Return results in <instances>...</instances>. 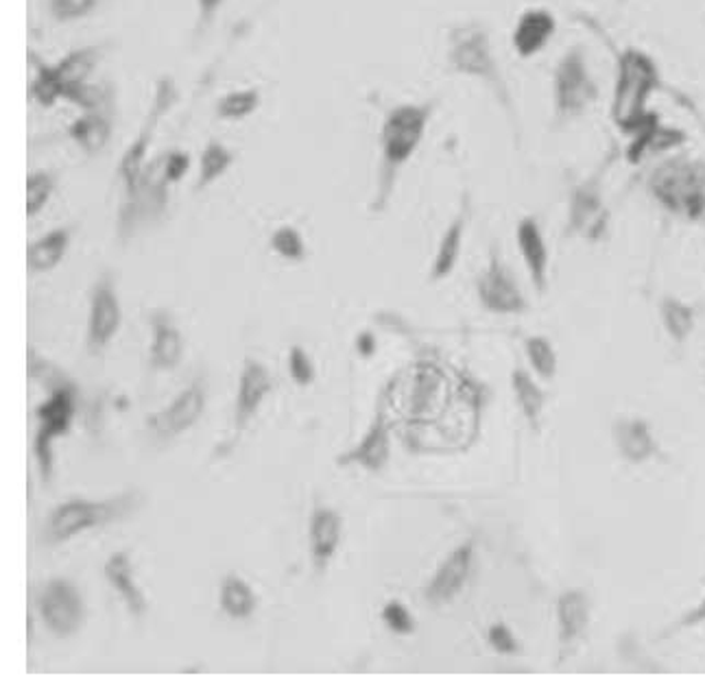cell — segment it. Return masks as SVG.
Segmentation results:
<instances>
[{
    "mask_svg": "<svg viewBox=\"0 0 705 700\" xmlns=\"http://www.w3.org/2000/svg\"><path fill=\"white\" fill-rule=\"evenodd\" d=\"M382 622L387 624V629L395 635H411L415 633V620L411 616V611L406 609V605H402L400 600H389L382 607Z\"/></svg>",
    "mask_w": 705,
    "mask_h": 700,
    "instance_id": "38",
    "label": "cell"
},
{
    "mask_svg": "<svg viewBox=\"0 0 705 700\" xmlns=\"http://www.w3.org/2000/svg\"><path fill=\"white\" fill-rule=\"evenodd\" d=\"M344 534V520L333 509H317L311 520V552L315 567L326 572Z\"/></svg>",
    "mask_w": 705,
    "mask_h": 700,
    "instance_id": "23",
    "label": "cell"
},
{
    "mask_svg": "<svg viewBox=\"0 0 705 700\" xmlns=\"http://www.w3.org/2000/svg\"><path fill=\"white\" fill-rule=\"evenodd\" d=\"M527 353H529L530 364L541 377H552L557 371V358L550 343L541 337H530L527 339Z\"/></svg>",
    "mask_w": 705,
    "mask_h": 700,
    "instance_id": "37",
    "label": "cell"
},
{
    "mask_svg": "<svg viewBox=\"0 0 705 700\" xmlns=\"http://www.w3.org/2000/svg\"><path fill=\"white\" fill-rule=\"evenodd\" d=\"M219 600H221V609L234 620L249 618L256 611V605H258L254 589L238 574H227L223 578L221 598Z\"/></svg>",
    "mask_w": 705,
    "mask_h": 700,
    "instance_id": "27",
    "label": "cell"
},
{
    "mask_svg": "<svg viewBox=\"0 0 705 700\" xmlns=\"http://www.w3.org/2000/svg\"><path fill=\"white\" fill-rule=\"evenodd\" d=\"M141 505L138 492H127L110 500H68L59 505L46 520L42 530V541L46 545H57L70 541L72 537L99 528V526L114 524L125 520L132 511Z\"/></svg>",
    "mask_w": 705,
    "mask_h": 700,
    "instance_id": "6",
    "label": "cell"
},
{
    "mask_svg": "<svg viewBox=\"0 0 705 700\" xmlns=\"http://www.w3.org/2000/svg\"><path fill=\"white\" fill-rule=\"evenodd\" d=\"M42 622L57 637L75 635L86 620V605L79 589L66 578H53L37 596Z\"/></svg>",
    "mask_w": 705,
    "mask_h": 700,
    "instance_id": "10",
    "label": "cell"
},
{
    "mask_svg": "<svg viewBox=\"0 0 705 700\" xmlns=\"http://www.w3.org/2000/svg\"><path fill=\"white\" fill-rule=\"evenodd\" d=\"M29 61H31V66L35 70L31 88H29L31 99L37 101L42 108H53L61 99V88H59V83L55 79L53 66L46 64L44 59H40L35 50L29 53Z\"/></svg>",
    "mask_w": 705,
    "mask_h": 700,
    "instance_id": "31",
    "label": "cell"
},
{
    "mask_svg": "<svg viewBox=\"0 0 705 700\" xmlns=\"http://www.w3.org/2000/svg\"><path fill=\"white\" fill-rule=\"evenodd\" d=\"M660 88L662 70L651 53L638 46H625L616 53L609 118L623 136H629L653 112L649 103Z\"/></svg>",
    "mask_w": 705,
    "mask_h": 700,
    "instance_id": "3",
    "label": "cell"
},
{
    "mask_svg": "<svg viewBox=\"0 0 705 700\" xmlns=\"http://www.w3.org/2000/svg\"><path fill=\"white\" fill-rule=\"evenodd\" d=\"M176 101L177 88L174 77H167V75L160 77L158 83H156V94H154V103H152V110L147 114V121H145L141 134L130 145V149L125 151V156L121 158V165H119V176L125 183V199L132 196L138 190L141 177L145 171V158L149 154V145H152L154 132L160 125V118L174 108Z\"/></svg>",
    "mask_w": 705,
    "mask_h": 700,
    "instance_id": "9",
    "label": "cell"
},
{
    "mask_svg": "<svg viewBox=\"0 0 705 700\" xmlns=\"http://www.w3.org/2000/svg\"><path fill=\"white\" fill-rule=\"evenodd\" d=\"M437 108L439 99H428L424 103H402L387 112L380 129L382 156L378 169V185L369 203V210L373 214L382 212L389 205L398 185V177L419 149Z\"/></svg>",
    "mask_w": 705,
    "mask_h": 700,
    "instance_id": "2",
    "label": "cell"
},
{
    "mask_svg": "<svg viewBox=\"0 0 705 700\" xmlns=\"http://www.w3.org/2000/svg\"><path fill=\"white\" fill-rule=\"evenodd\" d=\"M700 622H705V598L697 605L695 611H691V613L680 622V626H695V624H700Z\"/></svg>",
    "mask_w": 705,
    "mask_h": 700,
    "instance_id": "45",
    "label": "cell"
},
{
    "mask_svg": "<svg viewBox=\"0 0 705 700\" xmlns=\"http://www.w3.org/2000/svg\"><path fill=\"white\" fill-rule=\"evenodd\" d=\"M448 70L455 75H463L481 81L512 125L514 136L521 140V114L510 88V81L503 72V66L494 53L490 29L481 20H468L450 29L448 33V53H446Z\"/></svg>",
    "mask_w": 705,
    "mask_h": 700,
    "instance_id": "1",
    "label": "cell"
},
{
    "mask_svg": "<svg viewBox=\"0 0 705 700\" xmlns=\"http://www.w3.org/2000/svg\"><path fill=\"white\" fill-rule=\"evenodd\" d=\"M57 188V173L35 171L26 179V216H37Z\"/></svg>",
    "mask_w": 705,
    "mask_h": 700,
    "instance_id": "34",
    "label": "cell"
},
{
    "mask_svg": "<svg viewBox=\"0 0 705 700\" xmlns=\"http://www.w3.org/2000/svg\"><path fill=\"white\" fill-rule=\"evenodd\" d=\"M516 242L523 253L525 267L529 271L530 284L537 293H546L548 289V271H550V253L541 232L537 216H523L516 227Z\"/></svg>",
    "mask_w": 705,
    "mask_h": 700,
    "instance_id": "18",
    "label": "cell"
},
{
    "mask_svg": "<svg viewBox=\"0 0 705 700\" xmlns=\"http://www.w3.org/2000/svg\"><path fill=\"white\" fill-rule=\"evenodd\" d=\"M612 169V158L603 160L590 176L577 179L568 188V218L566 234L601 240L609 225V210L605 203V177Z\"/></svg>",
    "mask_w": 705,
    "mask_h": 700,
    "instance_id": "7",
    "label": "cell"
},
{
    "mask_svg": "<svg viewBox=\"0 0 705 700\" xmlns=\"http://www.w3.org/2000/svg\"><path fill=\"white\" fill-rule=\"evenodd\" d=\"M152 328H154V346H152L154 366L163 371L176 369L183 348H181V335L177 330L171 313L154 311Z\"/></svg>",
    "mask_w": 705,
    "mask_h": 700,
    "instance_id": "25",
    "label": "cell"
},
{
    "mask_svg": "<svg viewBox=\"0 0 705 700\" xmlns=\"http://www.w3.org/2000/svg\"><path fill=\"white\" fill-rule=\"evenodd\" d=\"M477 293L481 304L492 313L514 315L527 311V300L521 286L496 251L490 253V264L477 280Z\"/></svg>",
    "mask_w": 705,
    "mask_h": 700,
    "instance_id": "13",
    "label": "cell"
},
{
    "mask_svg": "<svg viewBox=\"0 0 705 700\" xmlns=\"http://www.w3.org/2000/svg\"><path fill=\"white\" fill-rule=\"evenodd\" d=\"M223 0H197V7H199V20H197V31H205L208 24L214 20L216 11L221 9Z\"/></svg>",
    "mask_w": 705,
    "mask_h": 700,
    "instance_id": "43",
    "label": "cell"
},
{
    "mask_svg": "<svg viewBox=\"0 0 705 700\" xmlns=\"http://www.w3.org/2000/svg\"><path fill=\"white\" fill-rule=\"evenodd\" d=\"M99 0H48V11L57 22H72L90 15Z\"/></svg>",
    "mask_w": 705,
    "mask_h": 700,
    "instance_id": "39",
    "label": "cell"
},
{
    "mask_svg": "<svg viewBox=\"0 0 705 700\" xmlns=\"http://www.w3.org/2000/svg\"><path fill=\"white\" fill-rule=\"evenodd\" d=\"M271 247L284 258V260H291V262H302L306 258V245H304V238L302 234L291 227V225H284L280 227L273 236H271Z\"/></svg>",
    "mask_w": 705,
    "mask_h": 700,
    "instance_id": "36",
    "label": "cell"
},
{
    "mask_svg": "<svg viewBox=\"0 0 705 700\" xmlns=\"http://www.w3.org/2000/svg\"><path fill=\"white\" fill-rule=\"evenodd\" d=\"M163 162V171H165V177L169 183H177L181 177L186 176L188 167H190V156L188 151H181V149H174L169 154H165L160 158Z\"/></svg>",
    "mask_w": 705,
    "mask_h": 700,
    "instance_id": "41",
    "label": "cell"
},
{
    "mask_svg": "<svg viewBox=\"0 0 705 700\" xmlns=\"http://www.w3.org/2000/svg\"><path fill=\"white\" fill-rule=\"evenodd\" d=\"M271 388H273V380L267 366L254 358H245V366H243L238 393H236V410H234L236 434H240L247 428V424L256 417V413L260 410Z\"/></svg>",
    "mask_w": 705,
    "mask_h": 700,
    "instance_id": "16",
    "label": "cell"
},
{
    "mask_svg": "<svg viewBox=\"0 0 705 700\" xmlns=\"http://www.w3.org/2000/svg\"><path fill=\"white\" fill-rule=\"evenodd\" d=\"M468 221H470V192H463L461 196V207L457 212V216L450 221V225L446 227L441 240H439V247H437V253H435V262H433V269H430V280L433 282H439L444 278H448L459 258H461V251H463V236H466V229H468Z\"/></svg>",
    "mask_w": 705,
    "mask_h": 700,
    "instance_id": "19",
    "label": "cell"
},
{
    "mask_svg": "<svg viewBox=\"0 0 705 700\" xmlns=\"http://www.w3.org/2000/svg\"><path fill=\"white\" fill-rule=\"evenodd\" d=\"M203 410H205V386L201 382H192L167 408L149 415L147 428L158 439L169 441L179 437L181 432L190 430L199 421Z\"/></svg>",
    "mask_w": 705,
    "mask_h": 700,
    "instance_id": "14",
    "label": "cell"
},
{
    "mask_svg": "<svg viewBox=\"0 0 705 700\" xmlns=\"http://www.w3.org/2000/svg\"><path fill=\"white\" fill-rule=\"evenodd\" d=\"M472 556H474V545L472 541L459 545L437 569L435 578L430 580L426 589V600L435 607H444L452 602L459 591L463 589L470 567H472Z\"/></svg>",
    "mask_w": 705,
    "mask_h": 700,
    "instance_id": "17",
    "label": "cell"
},
{
    "mask_svg": "<svg viewBox=\"0 0 705 700\" xmlns=\"http://www.w3.org/2000/svg\"><path fill=\"white\" fill-rule=\"evenodd\" d=\"M72 238V227H59L48 232L46 236L37 238L29 247V269L33 273H46L53 271L66 256Z\"/></svg>",
    "mask_w": 705,
    "mask_h": 700,
    "instance_id": "26",
    "label": "cell"
},
{
    "mask_svg": "<svg viewBox=\"0 0 705 700\" xmlns=\"http://www.w3.org/2000/svg\"><path fill=\"white\" fill-rule=\"evenodd\" d=\"M75 410H77V386L70 380L53 386L51 397L35 408V415L40 417V428L33 441V452L44 481H51V472H53V452H51L53 441L70 430Z\"/></svg>",
    "mask_w": 705,
    "mask_h": 700,
    "instance_id": "8",
    "label": "cell"
},
{
    "mask_svg": "<svg viewBox=\"0 0 705 700\" xmlns=\"http://www.w3.org/2000/svg\"><path fill=\"white\" fill-rule=\"evenodd\" d=\"M559 29L557 15L546 7H527L512 31V46L521 59H533L548 48Z\"/></svg>",
    "mask_w": 705,
    "mask_h": 700,
    "instance_id": "15",
    "label": "cell"
},
{
    "mask_svg": "<svg viewBox=\"0 0 705 700\" xmlns=\"http://www.w3.org/2000/svg\"><path fill=\"white\" fill-rule=\"evenodd\" d=\"M601 88L594 77L588 48L570 44L557 59L550 75V129L561 132L598 103Z\"/></svg>",
    "mask_w": 705,
    "mask_h": 700,
    "instance_id": "4",
    "label": "cell"
},
{
    "mask_svg": "<svg viewBox=\"0 0 705 700\" xmlns=\"http://www.w3.org/2000/svg\"><path fill=\"white\" fill-rule=\"evenodd\" d=\"M112 129L114 125L110 114L99 108V110H88L83 116L72 121L66 127V134L83 154L97 156L108 147L112 138Z\"/></svg>",
    "mask_w": 705,
    "mask_h": 700,
    "instance_id": "24",
    "label": "cell"
},
{
    "mask_svg": "<svg viewBox=\"0 0 705 700\" xmlns=\"http://www.w3.org/2000/svg\"><path fill=\"white\" fill-rule=\"evenodd\" d=\"M105 46H83L68 53L64 59L53 64L55 79L61 88V99L70 101L88 81L94 66L101 61Z\"/></svg>",
    "mask_w": 705,
    "mask_h": 700,
    "instance_id": "20",
    "label": "cell"
},
{
    "mask_svg": "<svg viewBox=\"0 0 705 700\" xmlns=\"http://www.w3.org/2000/svg\"><path fill=\"white\" fill-rule=\"evenodd\" d=\"M376 348H378V343H376V337H373L371 332H360V335L356 337V351H358L360 355L369 358V355L376 353Z\"/></svg>",
    "mask_w": 705,
    "mask_h": 700,
    "instance_id": "44",
    "label": "cell"
},
{
    "mask_svg": "<svg viewBox=\"0 0 705 700\" xmlns=\"http://www.w3.org/2000/svg\"><path fill=\"white\" fill-rule=\"evenodd\" d=\"M689 136L680 127H671L662 121L660 114L651 112L629 136L625 147V160L631 167H638L651 158H664L680 151L686 145Z\"/></svg>",
    "mask_w": 705,
    "mask_h": 700,
    "instance_id": "11",
    "label": "cell"
},
{
    "mask_svg": "<svg viewBox=\"0 0 705 700\" xmlns=\"http://www.w3.org/2000/svg\"><path fill=\"white\" fill-rule=\"evenodd\" d=\"M614 439H616L620 452L629 461H647L656 450L649 428L638 419L618 421L614 428Z\"/></svg>",
    "mask_w": 705,
    "mask_h": 700,
    "instance_id": "28",
    "label": "cell"
},
{
    "mask_svg": "<svg viewBox=\"0 0 705 700\" xmlns=\"http://www.w3.org/2000/svg\"><path fill=\"white\" fill-rule=\"evenodd\" d=\"M649 196L669 214L686 221L705 218V162L682 149L660 158L645 179Z\"/></svg>",
    "mask_w": 705,
    "mask_h": 700,
    "instance_id": "5",
    "label": "cell"
},
{
    "mask_svg": "<svg viewBox=\"0 0 705 700\" xmlns=\"http://www.w3.org/2000/svg\"><path fill=\"white\" fill-rule=\"evenodd\" d=\"M234 154L216 143V140H210L203 151H201V162H199V176H197V183H194V190L201 192L205 190L208 185H212L216 179L227 173V169L234 165Z\"/></svg>",
    "mask_w": 705,
    "mask_h": 700,
    "instance_id": "30",
    "label": "cell"
},
{
    "mask_svg": "<svg viewBox=\"0 0 705 700\" xmlns=\"http://www.w3.org/2000/svg\"><path fill=\"white\" fill-rule=\"evenodd\" d=\"M260 108V92L256 88L227 92L216 101V116L223 121H243Z\"/></svg>",
    "mask_w": 705,
    "mask_h": 700,
    "instance_id": "32",
    "label": "cell"
},
{
    "mask_svg": "<svg viewBox=\"0 0 705 700\" xmlns=\"http://www.w3.org/2000/svg\"><path fill=\"white\" fill-rule=\"evenodd\" d=\"M289 371H291V377H293L300 386H309V384H313V380H315V366H313L309 353L302 350L300 346L291 348V353H289Z\"/></svg>",
    "mask_w": 705,
    "mask_h": 700,
    "instance_id": "40",
    "label": "cell"
},
{
    "mask_svg": "<svg viewBox=\"0 0 705 700\" xmlns=\"http://www.w3.org/2000/svg\"><path fill=\"white\" fill-rule=\"evenodd\" d=\"M512 380H514V391H516V397H518V404H521L525 417L533 426H537L541 408H544V393L535 386V382L525 371H514Z\"/></svg>",
    "mask_w": 705,
    "mask_h": 700,
    "instance_id": "35",
    "label": "cell"
},
{
    "mask_svg": "<svg viewBox=\"0 0 705 700\" xmlns=\"http://www.w3.org/2000/svg\"><path fill=\"white\" fill-rule=\"evenodd\" d=\"M123 311L116 293V284L110 271L92 284L90 291V319H88V350L101 353L105 346L116 337L121 328Z\"/></svg>",
    "mask_w": 705,
    "mask_h": 700,
    "instance_id": "12",
    "label": "cell"
},
{
    "mask_svg": "<svg viewBox=\"0 0 705 700\" xmlns=\"http://www.w3.org/2000/svg\"><path fill=\"white\" fill-rule=\"evenodd\" d=\"M561 642H572L588 624V598L581 591H568L557 605Z\"/></svg>",
    "mask_w": 705,
    "mask_h": 700,
    "instance_id": "29",
    "label": "cell"
},
{
    "mask_svg": "<svg viewBox=\"0 0 705 700\" xmlns=\"http://www.w3.org/2000/svg\"><path fill=\"white\" fill-rule=\"evenodd\" d=\"M490 644L499 651V653H505V655H512L518 651V642L514 637V633L505 626V624H494L490 629Z\"/></svg>",
    "mask_w": 705,
    "mask_h": 700,
    "instance_id": "42",
    "label": "cell"
},
{
    "mask_svg": "<svg viewBox=\"0 0 705 700\" xmlns=\"http://www.w3.org/2000/svg\"><path fill=\"white\" fill-rule=\"evenodd\" d=\"M103 574H105L108 583L112 585V589L125 600L132 616L141 618L147 613V598H145L141 585L136 583V572H134L130 552H125V550L114 552L105 563Z\"/></svg>",
    "mask_w": 705,
    "mask_h": 700,
    "instance_id": "22",
    "label": "cell"
},
{
    "mask_svg": "<svg viewBox=\"0 0 705 700\" xmlns=\"http://www.w3.org/2000/svg\"><path fill=\"white\" fill-rule=\"evenodd\" d=\"M662 319H664V326L669 330V335L675 339V341H684L693 328H695V313L691 306H686L684 302L675 300V297H664L662 306Z\"/></svg>",
    "mask_w": 705,
    "mask_h": 700,
    "instance_id": "33",
    "label": "cell"
},
{
    "mask_svg": "<svg viewBox=\"0 0 705 700\" xmlns=\"http://www.w3.org/2000/svg\"><path fill=\"white\" fill-rule=\"evenodd\" d=\"M389 461V428L384 419V410L376 413V419L365 434V439L352 448L348 454L339 456V465H360L367 472H380Z\"/></svg>",
    "mask_w": 705,
    "mask_h": 700,
    "instance_id": "21",
    "label": "cell"
}]
</instances>
